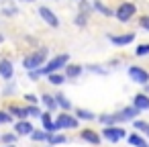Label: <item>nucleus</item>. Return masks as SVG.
Segmentation results:
<instances>
[{"label": "nucleus", "instance_id": "1", "mask_svg": "<svg viewBox=\"0 0 149 147\" xmlns=\"http://www.w3.org/2000/svg\"><path fill=\"white\" fill-rule=\"evenodd\" d=\"M47 57H49V49L47 47H39V49H35L33 53H29L23 59V68L25 70H39V68L45 65Z\"/></svg>", "mask_w": 149, "mask_h": 147}, {"label": "nucleus", "instance_id": "2", "mask_svg": "<svg viewBox=\"0 0 149 147\" xmlns=\"http://www.w3.org/2000/svg\"><path fill=\"white\" fill-rule=\"evenodd\" d=\"M68 63H70V53H57V55H53L49 61H45V65L39 68V72H41V76H49V74H53V72L63 70Z\"/></svg>", "mask_w": 149, "mask_h": 147}, {"label": "nucleus", "instance_id": "3", "mask_svg": "<svg viewBox=\"0 0 149 147\" xmlns=\"http://www.w3.org/2000/svg\"><path fill=\"white\" fill-rule=\"evenodd\" d=\"M135 15H137V4H135V2H129V0L120 2V4L116 6V10H114V19H116L118 23H123V25L131 23Z\"/></svg>", "mask_w": 149, "mask_h": 147}, {"label": "nucleus", "instance_id": "4", "mask_svg": "<svg viewBox=\"0 0 149 147\" xmlns=\"http://www.w3.org/2000/svg\"><path fill=\"white\" fill-rule=\"evenodd\" d=\"M102 137H104L106 141H110V143H118L120 139L127 137V131H125L120 125H108V127L102 129Z\"/></svg>", "mask_w": 149, "mask_h": 147}, {"label": "nucleus", "instance_id": "5", "mask_svg": "<svg viewBox=\"0 0 149 147\" xmlns=\"http://www.w3.org/2000/svg\"><path fill=\"white\" fill-rule=\"evenodd\" d=\"M55 123H57L59 131H68V129H72V131H74V129H78V125H80L78 116H74V114H68V110H63L61 114H57Z\"/></svg>", "mask_w": 149, "mask_h": 147}, {"label": "nucleus", "instance_id": "6", "mask_svg": "<svg viewBox=\"0 0 149 147\" xmlns=\"http://www.w3.org/2000/svg\"><path fill=\"white\" fill-rule=\"evenodd\" d=\"M127 74H129V78H131L135 84H141V86L149 84V72H147L145 68H141V65H131V68L127 70Z\"/></svg>", "mask_w": 149, "mask_h": 147}, {"label": "nucleus", "instance_id": "7", "mask_svg": "<svg viewBox=\"0 0 149 147\" xmlns=\"http://www.w3.org/2000/svg\"><path fill=\"white\" fill-rule=\"evenodd\" d=\"M39 17H41V21H43L45 25H49L51 29H57V27H59L57 15H55L49 6H39Z\"/></svg>", "mask_w": 149, "mask_h": 147}, {"label": "nucleus", "instance_id": "8", "mask_svg": "<svg viewBox=\"0 0 149 147\" xmlns=\"http://www.w3.org/2000/svg\"><path fill=\"white\" fill-rule=\"evenodd\" d=\"M135 37H137L135 33H123V35H108L106 39L116 47H127V45H131L135 41Z\"/></svg>", "mask_w": 149, "mask_h": 147}, {"label": "nucleus", "instance_id": "9", "mask_svg": "<svg viewBox=\"0 0 149 147\" xmlns=\"http://www.w3.org/2000/svg\"><path fill=\"white\" fill-rule=\"evenodd\" d=\"M33 131H35V127H33L27 118H19V121L15 123V133H17L19 137H29Z\"/></svg>", "mask_w": 149, "mask_h": 147}, {"label": "nucleus", "instance_id": "10", "mask_svg": "<svg viewBox=\"0 0 149 147\" xmlns=\"http://www.w3.org/2000/svg\"><path fill=\"white\" fill-rule=\"evenodd\" d=\"M13 76H15L13 61L6 59V57H2V59H0V78H2V80H13Z\"/></svg>", "mask_w": 149, "mask_h": 147}, {"label": "nucleus", "instance_id": "11", "mask_svg": "<svg viewBox=\"0 0 149 147\" xmlns=\"http://www.w3.org/2000/svg\"><path fill=\"white\" fill-rule=\"evenodd\" d=\"M63 74H65L68 80H78L84 74V65H80V63H68L63 68Z\"/></svg>", "mask_w": 149, "mask_h": 147}, {"label": "nucleus", "instance_id": "12", "mask_svg": "<svg viewBox=\"0 0 149 147\" xmlns=\"http://www.w3.org/2000/svg\"><path fill=\"white\" fill-rule=\"evenodd\" d=\"M41 123H43V129H45L47 133H57V131H59V127H57V123L51 118V112H49V110L41 112Z\"/></svg>", "mask_w": 149, "mask_h": 147}, {"label": "nucleus", "instance_id": "13", "mask_svg": "<svg viewBox=\"0 0 149 147\" xmlns=\"http://www.w3.org/2000/svg\"><path fill=\"white\" fill-rule=\"evenodd\" d=\"M80 139L90 143V145H100V135L94 131V129H82L80 131Z\"/></svg>", "mask_w": 149, "mask_h": 147}, {"label": "nucleus", "instance_id": "14", "mask_svg": "<svg viewBox=\"0 0 149 147\" xmlns=\"http://www.w3.org/2000/svg\"><path fill=\"white\" fill-rule=\"evenodd\" d=\"M131 104H133V106H137L141 112H143V110H149V94H145V92H139V94H135Z\"/></svg>", "mask_w": 149, "mask_h": 147}, {"label": "nucleus", "instance_id": "15", "mask_svg": "<svg viewBox=\"0 0 149 147\" xmlns=\"http://www.w3.org/2000/svg\"><path fill=\"white\" fill-rule=\"evenodd\" d=\"M96 118H98V123H100V125H104V127L125 123V121H123V116H120L118 112H116V114H100V116H96Z\"/></svg>", "mask_w": 149, "mask_h": 147}, {"label": "nucleus", "instance_id": "16", "mask_svg": "<svg viewBox=\"0 0 149 147\" xmlns=\"http://www.w3.org/2000/svg\"><path fill=\"white\" fill-rule=\"evenodd\" d=\"M118 114L123 116V121H133V118H137V114H141V110H139L137 106L129 104V106H125V108H123Z\"/></svg>", "mask_w": 149, "mask_h": 147}, {"label": "nucleus", "instance_id": "17", "mask_svg": "<svg viewBox=\"0 0 149 147\" xmlns=\"http://www.w3.org/2000/svg\"><path fill=\"white\" fill-rule=\"evenodd\" d=\"M41 102L45 104V108L49 110V112H55L59 106H57V100H55V96L53 94H43L41 96Z\"/></svg>", "mask_w": 149, "mask_h": 147}, {"label": "nucleus", "instance_id": "18", "mask_svg": "<svg viewBox=\"0 0 149 147\" xmlns=\"http://www.w3.org/2000/svg\"><path fill=\"white\" fill-rule=\"evenodd\" d=\"M127 141H129V145H131V147H149V143H147L141 135H137V133L127 135Z\"/></svg>", "mask_w": 149, "mask_h": 147}, {"label": "nucleus", "instance_id": "19", "mask_svg": "<svg viewBox=\"0 0 149 147\" xmlns=\"http://www.w3.org/2000/svg\"><path fill=\"white\" fill-rule=\"evenodd\" d=\"M92 10H96V13H100V15L108 17V19H112V17H114V10H112V8H108V6H104V4L100 2V0H94Z\"/></svg>", "mask_w": 149, "mask_h": 147}, {"label": "nucleus", "instance_id": "20", "mask_svg": "<svg viewBox=\"0 0 149 147\" xmlns=\"http://www.w3.org/2000/svg\"><path fill=\"white\" fill-rule=\"evenodd\" d=\"M47 78V82L49 84H53V86H61V84H65V74H59V72H53V74H49V76H45Z\"/></svg>", "mask_w": 149, "mask_h": 147}, {"label": "nucleus", "instance_id": "21", "mask_svg": "<svg viewBox=\"0 0 149 147\" xmlns=\"http://www.w3.org/2000/svg\"><path fill=\"white\" fill-rule=\"evenodd\" d=\"M55 100H57V106L61 108V110H72V100L65 96V94H55Z\"/></svg>", "mask_w": 149, "mask_h": 147}, {"label": "nucleus", "instance_id": "22", "mask_svg": "<svg viewBox=\"0 0 149 147\" xmlns=\"http://www.w3.org/2000/svg\"><path fill=\"white\" fill-rule=\"evenodd\" d=\"M47 143L49 145H61V143H68V137L57 135V133H47Z\"/></svg>", "mask_w": 149, "mask_h": 147}, {"label": "nucleus", "instance_id": "23", "mask_svg": "<svg viewBox=\"0 0 149 147\" xmlns=\"http://www.w3.org/2000/svg\"><path fill=\"white\" fill-rule=\"evenodd\" d=\"M76 116H78V121H94L96 118V114L86 108H76Z\"/></svg>", "mask_w": 149, "mask_h": 147}, {"label": "nucleus", "instance_id": "24", "mask_svg": "<svg viewBox=\"0 0 149 147\" xmlns=\"http://www.w3.org/2000/svg\"><path fill=\"white\" fill-rule=\"evenodd\" d=\"M8 112H10L13 116H17V118H27V112H25V106H19V104H13V106L8 108Z\"/></svg>", "mask_w": 149, "mask_h": 147}, {"label": "nucleus", "instance_id": "25", "mask_svg": "<svg viewBox=\"0 0 149 147\" xmlns=\"http://www.w3.org/2000/svg\"><path fill=\"white\" fill-rule=\"evenodd\" d=\"M29 137H31V141L41 143V141H47V131H45V129H43V131H33Z\"/></svg>", "mask_w": 149, "mask_h": 147}, {"label": "nucleus", "instance_id": "26", "mask_svg": "<svg viewBox=\"0 0 149 147\" xmlns=\"http://www.w3.org/2000/svg\"><path fill=\"white\" fill-rule=\"evenodd\" d=\"M17 139H19V135H17V133H6V135L0 137V141H2L4 145H15V143H17Z\"/></svg>", "mask_w": 149, "mask_h": 147}, {"label": "nucleus", "instance_id": "27", "mask_svg": "<svg viewBox=\"0 0 149 147\" xmlns=\"http://www.w3.org/2000/svg\"><path fill=\"white\" fill-rule=\"evenodd\" d=\"M74 23H76V27H86L88 25V13H78V17L74 19Z\"/></svg>", "mask_w": 149, "mask_h": 147}, {"label": "nucleus", "instance_id": "28", "mask_svg": "<svg viewBox=\"0 0 149 147\" xmlns=\"http://www.w3.org/2000/svg\"><path fill=\"white\" fill-rule=\"evenodd\" d=\"M25 112H27V116H41L43 110L37 104H29V106H25Z\"/></svg>", "mask_w": 149, "mask_h": 147}, {"label": "nucleus", "instance_id": "29", "mask_svg": "<svg viewBox=\"0 0 149 147\" xmlns=\"http://www.w3.org/2000/svg\"><path fill=\"white\" fill-rule=\"evenodd\" d=\"M135 55H137V57H147V55H149V43H141V45H137Z\"/></svg>", "mask_w": 149, "mask_h": 147}, {"label": "nucleus", "instance_id": "30", "mask_svg": "<svg viewBox=\"0 0 149 147\" xmlns=\"http://www.w3.org/2000/svg\"><path fill=\"white\" fill-rule=\"evenodd\" d=\"M13 114L8 112V110H0V125H8V123H13Z\"/></svg>", "mask_w": 149, "mask_h": 147}, {"label": "nucleus", "instance_id": "31", "mask_svg": "<svg viewBox=\"0 0 149 147\" xmlns=\"http://www.w3.org/2000/svg\"><path fill=\"white\" fill-rule=\"evenodd\" d=\"M137 131H143V133H147L149 131V123H145V121H135V125H133Z\"/></svg>", "mask_w": 149, "mask_h": 147}, {"label": "nucleus", "instance_id": "32", "mask_svg": "<svg viewBox=\"0 0 149 147\" xmlns=\"http://www.w3.org/2000/svg\"><path fill=\"white\" fill-rule=\"evenodd\" d=\"M139 27H141L143 31H147V33H149V15L139 17Z\"/></svg>", "mask_w": 149, "mask_h": 147}, {"label": "nucleus", "instance_id": "33", "mask_svg": "<svg viewBox=\"0 0 149 147\" xmlns=\"http://www.w3.org/2000/svg\"><path fill=\"white\" fill-rule=\"evenodd\" d=\"M27 76H29V80L37 82V80L41 78V72H39V70H27Z\"/></svg>", "mask_w": 149, "mask_h": 147}, {"label": "nucleus", "instance_id": "34", "mask_svg": "<svg viewBox=\"0 0 149 147\" xmlns=\"http://www.w3.org/2000/svg\"><path fill=\"white\" fill-rule=\"evenodd\" d=\"M23 98L27 100V104H39V100H41V98H39V96H35V94H25Z\"/></svg>", "mask_w": 149, "mask_h": 147}, {"label": "nucleus", "instance_id": "35", "mask_svg": "<svg viewBox=\"0 0 149 147\" xmlns=\"http://www.w3.org/2000/svg\"><path fill=\"white\" fill-rule=\"evenodd\" d=\"M88 70H90V72H96V74H100V76H106V74H108L106 70H102V68H96V65H88Z\"/></svg>", "mask_w": 149, "mask_h": 147}, {"label": "nucleus", "instance_id": "36", "mask_svg": "<svg viewBox=\"0 0 149 147\" xmlns=\"http://www.w3.org/2000/svg\"><path fill=\"white\" fill-rule=\"evenodd\" d=\"M2 15H6V17H13V15H17V8H2Z\"/></svg>", "mask_w": 149, "mask_h": 147}, {"label": "nucleus", "instance_id": "37", "mask_svg": "<svg viewBox=\"0 0 149 147\" xmlns=\"http://www.w3.org/2000/svg\"><path fill=\"white\" fill-rule=\"evenodd\" d=\"M19 2H23V4H33L35 0H19Z\"/></svg>", "mask_w": 149, "mask_h": 147}, {"label": "nucleus", "instance_id": "38", "mask_svg": "<svg viewBox=\"0 0 149 147\" xmlns=\"http://www.w3.org/2000/svg\"><path fill=\"white\" fill-rule=\"evenodd\" d=\"M143 92H145V94H149V84H145V86H143Z\"/></svg>", "mask_w": 149, "mask_h": 147}, {"label": "nucleus", "instance_id": "39", "mask_svg": "<svg viewBox=\"0 0 149 147\" xmlns=\"http://www.w3.org/2000/svg\"><path fill=\"white\" fill-rule=\"evenodd\" d=\"M2 43H4V35H2V33H0V45H2Z\"/></svg>", "mask_w": 149, "mask_h": 147}, {"label": "nucleus", "instance_id": "40", "mask_svg": "<svg viewBox=\"0 0 149 147\" xmlns=\"http://www.w3.org/2000/svg\"><path fill=\"white\" fill-rule=\"evenodd\" d=\"M4 147H15V145H4Z\"/></svg>", "mask_w": 149, "mask_h": 147}, {"label": "nucleus", "instance_id": "41", "mask_svg": "<svg viewBox=\"0 0 149 147\" xmlns=\"http://www.w3.org/2000/svg\"><path fill=\"white\" fill-rule=\"evenodd\" d=\"M145 135H147V139H149V131H147V133H145Z\"/></svg>", "mask_w": 149, "mask_h": 147}, {"label": "nucleus", "instance_id": "42", "mask_svg": "<svg viewBox=\"0 0 149 147\" xmlns=\"http://www.w3.org/2000/svg\"><path fill=\"white\" fill-rule=\"evenodd\" d=\"M47 147H55V145H47Z\"/></svg>", "mask_w": 149, "mask_h": 147}, {"label": "nucleus", "instance_id": "43", "mask_svg": "<svg viewBox=\"0 0 149 147\" xmlns=\"http://www.w3.org/2000/svg\"><path fill=\"white\" fill-rule=\"evenodd\" d=\"M76 2H80V0H76Z\"/></svg>", "mask_w": 149, "mask_h": 147}]
</instances>
